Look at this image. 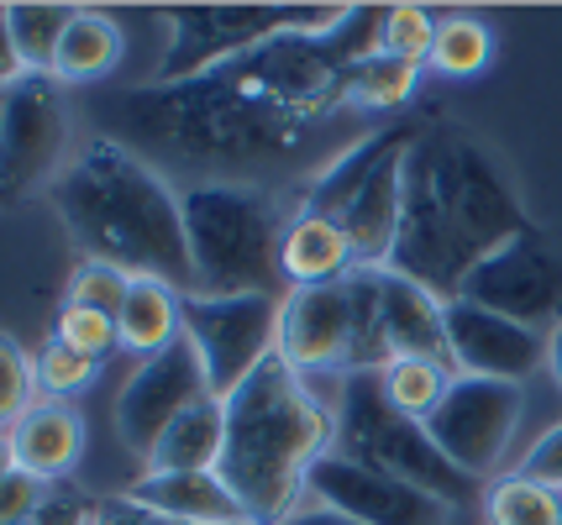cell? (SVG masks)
<instances>
[{
  "instance_id": "6da1fadb",
  "label": "cell",
  "mask_w": 562,
  "mask_h": 525,
  "mask_svg": "<svg viewBox=\"0 0 562 525\" xmlns=\"http://www.w3.org/2000/svg\"><path fill=\"white\" fill-rule=\"evenodd\" d=\"M384 11L390 5H352L331 32H290L195 79L126 90L100 105V122L116 132L111 142L143 152L164 179L179 174L184 190H273V179L311 148L316 126L347 105L342 75L379 53Z\"/></svg>"
},
{
  "instance_id": "7a4b0ae2",
  "label": "cell",
  "mask_w": 562,
  "mask_h": 525,
  "mask_svg": "<svg viewBox=\"0 0 562 525\" xmlns=\"http://www.w3.org/2000/svg\"><path fill=\"white\" fill-rule=\"evenodd\" d=\"M400 184L405 201L390 274L431 289L441 305L463 295V278L490 252L531 231L494 158L458 126H420L405 152Z\"/></svg>"
},
{
  "instance_id": "3957f363",
  "label": "cell",
  "mask_w": 562,
  "mask_h": 525,
  "mask_svg": "<svg viewBox=\"0 0 562 525\" xmlns=\"http://www.w3.org/2000/svg\"><path fill=\"white\" fill-rule=\"evenodd\" d=\"M69 242L90 263H111L126 278H158L195 295V263L184 237V205L143 152L95 137L53 184Z\"/></svg>"
},
{
  "instance_id": "277c9868",
  "label": "cell",
  "mask_w": 562,
  "mask_h": 525,
  "mask_svg": "<svg viewBox=\"0 0 562 525\" xmlns=\"http://www.w3.org/2000/svg\"><path fill=\"white\" fill-rule=\"evenodd\" d=\"M226 404V442L216 473L243 500L252 525L290 521L300 489L311 483L326 452L337 447V415L300 384L290 363L273 352Z\"/></svg>"
},
{
  "instance_id": "5b68a950",
  "label": "cell",
  "mask_w": 562,
  "mask_h": 525,
  "mask_svg": "<svg viewBox=\"0 0 562 525\" xmlns=\"http://www.w3.org/2000/svg\"><path fill=\"white\" fill-rule=\"evenodd\" d=\"M184 205V237L195 263V295L226 300V295H279L290 300V284L279 269L284 226L273 190L247 184H200L179 195Z\"/></svg>"
},
{
  "instance_id": "8992f818",
  "label": "cell",
  "mask_w": 562,
  "mask_h": 525,
  "mask_svg": "<svg viewBox=\"0 0 562 525\" xmlns=\"http://www.w3.org/2000/svg\"><path fill=\"white\" fill-rule=\"evenodd\" d=\"M279 357L300 378L379 374L390 368L384 316H379V269H352L337 284L290 289L279 316Z\"/></svg>"
},
{
  "instance_id": "52a82bcc",
  "label": "cell",
  "mask_w": 562,
  "mask_h": 525,
  "mask_svg": "<svg viewBox=\"0 0 562 525\" xmlns=\"http://www.w3.org/2000/svg\"><path fill=\"white\" fill-rule=\"evenodd\" d=\"M337 457L358 463V468H373V473L405 478L426 494L447 500L452 510H468L479 500V478H468L463 468L447 463V452L431 442V431L411 415H400L384 389H379V374H347L337 384Z\"/></svg>"
},
{
  "instance_id": "ba28073f",
  "label": "cell",
  "mask_w": 562,
  "mask_h": 525,
  "mask_svg": "<svg viewBox=\"0 0 562 525\" xmlns=\"http://www.w3.org/2000/svg\"><path fill=\"white\" fill-rule=\"evenodd\" d=\"M416 132L420 126H384L305 184L300 210H316L342 226L358 252V269H390L394 237H400V201H405L400 169H405Z\"/></svg>"
},
{
  "instance_id": "9c48e42d",
  "label": "cell",
  "mask_w": 562,
  "mask_h": 525,
  "mask_svg": "<svg viewBox=\"0 0 562 525\" xmlns=\"http://www.w3.org/2000/svg\"><path fill=\"white\" fill-rule=\"evenodd\" d=\"M352 5H158L169 53L153 84H179L290 32H331Z\"/></svg>"
},
{
  "instance_id": "30bf717a",
  "label": "cell",
  "mask_w": 562,
  "mask_h": 525,
  "mask_svg": "<svg viewBox=\"0 0 562 525\" xmlns=\"http://www.w3.org/2000/svg\"><path fill=\"white\" fill-rule=\"evenodd\" d=\"M279 295H184V336L195 342L205 384L216 400H232L247 378L279 352Z\"/></svg>"
},
{
  "instance_id": "8fae6325",
  "label": "cell",
  "mask_w": 562,
  "mask_h": 525,
  "mask_svg": "<svg viewBox=\"0 0 562 525\" xmlns=\"http://www.w3.org/2000/svg\"><path fill=\"white\" fill-rule=\"evenodd\" d=\"M69 148V101L53 75H22L5 90L0 126V205L32 201L43 184H58Z\"/></svg>"
},
{
  "instance_id": "7c38bea8",
  "label": "cell",
  "mask_w": 562,
  "mask_h": 525,
  "mask_svg": "<svg viewBox=\"0 0 562 525\" xmlns=\"http://www.w3.org/2000/svg\"><path fill=\"white\" fill-rule=\"evenodd\" d=\"M520 410H526V389L520 384L458 374V384L447 389V400L437 404V415L426 421V431L447 452L452 468H463L468 478H484L499 468L515 425H520Z\"/></svg>"
},
{
  "instance_id": "4fadbf2b",
  "label": "cell",
  "mask_w": 562,
  "mask_h": 525,
  "mask_svg": "<svg viewBox=\"0 0 562 525\" xmlns=\"http://www.w3.org/2000/svg\"><path fill=\"white\" fill-rule=\"evenodd\" d=\"M458 300H473V305H484V310H494V316H510V321L541 331L547 321H558V310H562V269L537 231H520L515 242L490 252L463 278V295Z\"/></svg>"
},
{
  "instance_id": "5bb4252c",
  "label": "cell",
  "mask_w": 562,
  "mask_h": 525,
  "mask_svg": "<svg viewBox=\"0 0 562 525\" xmlns=\"http://www.w3.org/2000/svg\"><path fill=\"white\" fill-rule=\"evenodd\" d=\"M200 400H211V384H205L195 342L179 336L169 352L147 357L143 368L126 378L122 400H116V431H122V442L137 457H153L158 436Z\"/></svg>"
},
{
  "instance_id": "9a60e30c",
  "label": "cell",
  "mask_w": 562,
  "mask_h": 525,
  "mask_svg": "<svg viewBox=\"0 0 562 525\" xmlns=\"http://www.w3.org/2000/svg\"><path fill=\"white\" fill-rule=\"evenodd\" d=\"M311 489L321 494V504L352 515L358 525H452V504L426 494L405 478L373 473V468H358L337 452H326L316 468H311Z\"/></svg>"
},
{
  "instance_id": "2e32d148",
  "label": "cell",
  "mask_w": 562,
  "mask_h": 525,
  "mask_svg": "<svg viewBox=\"0 0 562 525\" xmlns=\"http://www.w3.org/2000/svg\"><path fill=\"white\" fill-rule=\"evenodd\" d=\"M447 357L463 368V378L526 384L547 363V336L473 300H447Z\"/></svg>"
},
{
  "instance_id": "e0dca14e",
  "label": "cell",
  "mask_w": 562,
  "mask_h": 525,
  "mask_svg": "<svg viewBox=\"0 0 562 525\" xmlns=\"http://www.w3.org/2000/svg\"><path fill=\"white\" fill-rule=\"evenodd\" d=\"M5 447H11V468L48 478V483H64L79 468V457H85V421L64 400H37L22 421L11 425Z\"/></svg>"
},
{
  "instance_id": "ac0fdd59",
  "label": "cell",
  "mask_w": 562,
  "mask_h": 525,
  "mask_svg": "<svg viewBox=\"0 0 562 525\" xmlns=\"http://www.w3.org/2000/svg\"><path fill=\"white\" fill-rule=\"evenodd\" d=\"M379 316H384V342L390 357H447V305L411 278L379 269Z\"/></svg>"
},
{
  "instance_id": "d6986e66",
  "label": "cell",
  "mask_w": 562,
  "mask_h": 525,
  "mask_svg": "<svg viewBox=\"0 0 562 525\" xmlns=\"http://www.w3.org/2000/svg\"><path fill=\"white\" fill-rule=\"evenodd\" d=\"M126 500L184 525H252L221 473H147L126 489Z\"/></svg>"
},
{
  "instance_id": "ffe728a7",
  "label": "cell",
  "mask_w": 562,
  "mask_h": 525,
  "mask_svg": "<svg viewBox=\"0 0 562 525\" xmlns=\"http://www.w3.org/2000/svg\"><path fill=\"white\" fill-rule=\"evenodd\" d=\"M279 269L290 289H316V284H337L358 269V252L347 242L337 221H326L316 210H294L284 226V248H279Z\"/></svg>"
},
{
  "instance_id": "44dd1931",
  "label": "cell",
  "mask_w": 562,
  "mask_h": 525,
  "mask_svg": "<svg viewBox=\"0 0 562 525\" xmlns=\"http://www.w3.org/2000/svg\"><path fill=\"white\" fill-rule=\"evenodd\" d=\"M221 442H226V404L211 395V400L190 404L158 436V447L147 457V473H216Z\"/></svg>"
},
{
  "instance_id": "7402d4cb",
  "label": "cell",
  "mask_w": 562,
  "mask_h": 525,
  "mask_svg": "<svg viewBox=\"0 0 562 525\" xmlns=\"http://www.w3.org/2000/svg\"><path fill=\"white\" fill-rule=\"evenodd\" d=\"M122 347L137 352V357H158V352H169L179 336H184V295L169 289V284H158V278H132V295L122 305Z\"/></svg>"
},
{
  "instance_id": "603a6c76",
  "label": "cell",
  "mask_w": 562,
  "mask_h": 525,
  "mask_svg": "<svg viewBox=\"0 0 562 525\" xmlns=\"http://www.w3.org/2000/svg\"><path fill=\"white\" fill-rule=\"evenodd\" d=\"M116 64H122V26L100 11H74L69 32L58 43V58H53V79L58 84H95Z\"/></svg>"
},
{
  "instance_id": "cb8c5ba5",
  "label": "cell",
  "mask_w": 562,
  "mask_h": 525,
  "mask_svg": "<svg viewBox=\"0 0 562 525\" xmlns=\"http://www.w3.org/2000/svg\"><path fill=\"white\" fill-rule=\"evenodd\" d=\"M452 384H458V374H452V363H441V357H394L390 368H379L384 400L420 425L437 415V404L447 400Z\"/></svg>"
},
{
  "instance_id": "d4e9b609",
  "label": "cell",
  "mask_w": 562,
  "mask_h": 525,
  "mask_svg": "<svg viewBox=\"0 0 562 525\" xmlns=\"http://www.w3.org/2000/svg\"><path fill=\"white\" fill-rule=\"evenodd\" d=\"M420 64L411 58H394V53H368L342 75V101L347 105H368V111H384V105H405L416 95Z\"/></svg>"
},
{
  "instance_id": "484cf974",
  "label": "cell",
  "mask_w": 562,
  "mask_h": 525,
  "mask_svg": "<svg viewBox=\"0 0 562 525\" xmlns=\"http://www.w3.org/2000/svg\"><path fill=\"white\" fill-rule=\"evenodd\" d=\"M74 11L79 5H5L11 43H16V58H22L26 75H53V58H58V43L69 32Z\"/></svg>"
},
{
  "instance_id": "4316f807",
  "label": "cell",
  "mask_w": 562,
  "mask_h": 525,
  "mask_svg": "<svg viewBox=\"0 0 562 525\" xmlns=\"http://www.w3.org/2000/svg\"><path fill=\"white\" fill-rule=\"evenodd\" d=\"M490 521L494 525H562V494L541 489L531 478H499L490 489Z\"/></svg>"
},
{
  "instance_id": "83f0119b",
  "label": "cell",
  "mask_w": 562,
  "mask_h": 525,
  "mask_svg": "<svg viewBox=\"0 0 562 525\" xmlns=\"http://www.w3.org/2000/svg\"><path fill=\"white\" fill-rule=\"evenodd\" d=\"M494 53V37L484 22H473V16H447L437 26V48H431V64H437L441 75L452 79H468L479 75L484 64H490Z\"/></svg>"
},
{
  "instance_id": "f1b7e54d",
  "label": "cell",
  "mask_w": 562,
  "mask_h": 525,
  "mask_svg": "<svg viewBox=\"0 0 562 525\" xmlns=\"http://www.w3.org/2000/svg\"><path fill=\"white\" fill-rule=\"evenodd\" d=\"M37 404V363L26 357L11 336H0V436Z\"/></svg>"
},
{
  "instance_id": "f546056e",
  "label": "cell",
  "mask_w": 562,
  "mask_h": 525,
  "mask_svg": "<svg viewBox=\"0 0 562 525\" xmlns=\"http://www.w3.org/2000/svg\"><path fill=\"white\" fill-rule=\"evenodd\" d=\"M437 26L441 22L426 5H390V11H384V43H379V48L394 53V58H411V64H431Z\"/></svg>"
},
{
  "instance_id": "4dcf8cb0",
  "label": "cell",
  "mask_w": 562,
  "mask_h": 525,
  "mask_svg": "<svg viewBox=\"0 0 562 525\" xmlns=\"http://www.w3.org/2000/svg\"><path fill=\"white\" fill-rule=\"evenodd\" d=\"M95 374H100L95 357H90V352H79V347H69V342H58V336H48V347L37 352V389H43L48 400L79 395Z\"/></svg>"
},
{
  "instance_id": "1f68e13d",
  "label": "cell",
  "mask_w": 562,
  "mask_h": 525,
  "mask_svg": "<svg viewBox=\"0 0 562 525\" xmlns=\"http://www.w3.org/2000/svg\"><path fill=\"white\" fill-rule=\"evenodd\" d=\"M132 295V278L111 263H79L69 278V305H85V310H100L111 321H122V305Z\"/></svg>"
},
{
  "instance_id": "d6a6232c",
  "label": "cell",
  "mask_w": 562,
  "mask_h": 525,
  "mask_svg": "<svg viewBox=\"0 0 562 525\" xmlns=\"http://www.w3.org/2000/svg\"><path fill=\"white\" fill-rule=\"evenodd\" d=\"M53 336L58 342H69V347L90 352V357H105V352L122 347V331H116V321L111 316H100V310H85V305H64L58 310V326H53Z\"/></svg>"
},
{
  "instance_id": "836d02e7",
  "label": "cell",
  "mask_w": 562,
  "mask_h": 525,
  "mask_svg": "<svg viewBox=\"0 0 562 525\" xmlns=\"http://www.w3.org/2000/svg\"><path fill=\"white\" fill-rule=\"evenodd\" d=\"M48 494H53L48 478H32V473H22V468H11V473L0 478V525L32 521V515L48 504Z\"/></svg>"
},
{
  "instance_id": "e575fe53",
  "label": "cell",
  "mask_w": 562,
  "mask_h": 525,
  "mask_svg": "<svg viewBox=\"0 0 562 525\" xmlns=\"http://www.w3.org/2000/svg\"><path fill=\"white\" fill-rule=\"evenodd\" d=\"M90 515H95V500H85L74 483H53L48 504L22 525H90Z\"/></svg>"
},
{
  "instance_id": "d590c367",
  "label": "cell",
  "mask_w": 562,
  "mask_h": 525,
  "mask_svg": "<svg viewBox=\"0 0 562 525\" xmlns=\"http://www.w3.org/2000/svg\"><path fill=\"white\" fill-rule=\"evenodd\" d=\"M520 478H531V483H541V489H562V421L541 436L537 447L526 452Z\"/></svg>"
},
{
  "instance_id": "8d00e7d4",
  "label": "cell",
  "mask_w": 562,
  "mask_h": 525,
  "mask_svg": "<svg viewBox=\"0 0 562 525\" xmlns=\"http://www.w3.org/2000/svg\"><path fill=\"white\" fill-rule=\"evenodd\" d=\"M90 525H184V521H169V515H158L147 504H132L126 494H111V500H95Z\"/></svg>"
},
{
  "instance_id": "74e56055",
  "label": "cell",
  "mask_w": 562,
  "mask_h": 525,
  "mask_svg": "<svg viewBox=\"0 0 562 525\" xmlns=\"http://www.w3.org/2000/svg\"><path fill=\"white\" fill-rule=\"evenodd\" d=\"M22 58H16V43H11V16H5V5H0V90H11L16 79H22Z\"/></svg>"
},
{
  "instance_id": "f35d334b",
  "label": "cell",
  "mask_w": 562,
  "mask_h": 525,
  "mask_svg": "<svg viewBox=\"0 0 562 525\" xmlns=\"http://www.w3.org/2000/svg\"><path fill=\"white\" fill-rule=\"evenodd\" d=\"M279 525H358L352 515H342V510H331V504H321V510H300V515H290V521Z\"/></svg>"
},
{
  "instance_id": "ab89813d",
  "label": "cell",
  "mask_w": 562,
  "mask_h": 525,
  "mask_svg": "<svg viewBox=\"0 0 562 525\" xmlns=\"http://www.w3.org/2000/svg\"><path fill=\"white\" fill-rule=\"evenodd\" d=\"M547 368H552V378H558V389H562V321L547 336Z\"/></svg>"
},
{
  "instance_id": "60d3db41",
  "label": "cell",
  "mask_w": 562,
  "mask_h": 525,
  "mask_svg": "<svg viewBox=\"0 0 562 525\" xmlns=\"http://www.w3.org/2000/svg\"><path fill=\"white\" fill-rule=\"evenodd\" d=\"M11 473V447H5V436H0V478Z\"/></svg>"
},
{
  "instance_id": "b9f144b4",
  "label": "cell",
  "mask_w": 562,
  "mask_h": 525,
  "mask_svg": "<svg viewBox=\"0 0 562 525\" xmlns=\"http://www.w3.org/2000/svg\"><path fill=\"white\" fill-rule=\"evenodd\" d=\"M0 126H5V90H0Z\"/></svg>"
}]
</instances>
